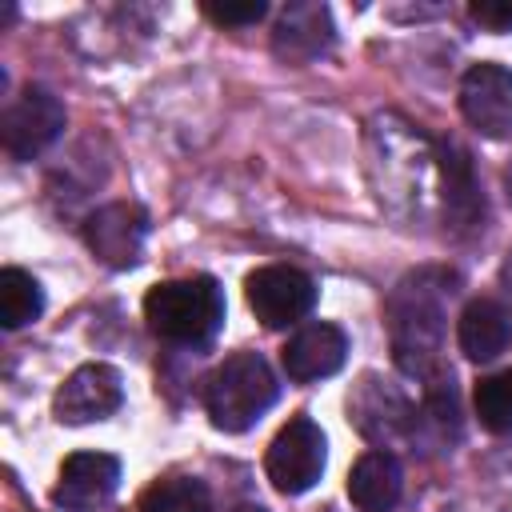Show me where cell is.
<instances>
[{
	"label": "cell",
	"mask_w": 512,
	"mask_h": 512,
	"mask_svg": "<svg viewBox=\"0 0 512 512\" xmlns=\"http://www.w3.org/2000/svg\"><path fill=\"white\" fill-rule=\"evenodd\" d=\"M124 404V380L112 364H80L52 396V412L60 424H92L112 416Z\"/></svg>",
	"instance_id": "10"
},
{
	"label": "cell",
	"mask_w": 512,
	"mask_h": 512,
	"mask_svg": "<svg viewBox=\"0 0 512 512\" xmlns=\"http://www.w3.org/2000/svg\"><path fill=\"white\" fill-rule=\"evenodd\" d=\"M120 488V460L108 452H72L60 464L52 500L68 512H96Z\"/></svg>",
	"instance_id": "12"
},
{
	"label": "cell",
	"mask_w": 512,
	"mask_h": 512,
	"mask_svg": "<svg viewBox=\"0 0 512 512\" xmlns=\"http://www.w3.org/2000/svg\"><path fill=\"white\" fill-rule=\"evenodd\" d=\"M468 16L488 32H512V0H472Z\"/></svg>",
	"instance_id": "21"
},
{
	"label": "cell",
	"mask_w": 512,
	"mask_h": 512,
	"mask_svg": "<svg viewBox=\"0 0 512 512\" xmlns=\"http://www.w3.org/2000/svg\"><path fill=\"white\" fill-rule=\"evenodd\" d=\"M244 296L264 328H288L316 308V280L288 264H264L248 272Z\"/></svg>",
	"instance_id": "5"
},
{
	"label": "cell",
	"mask_w": 512,
	"mask_h": 512,
	"mask_svg": "<svg viewBox=\"0 0 512 512\" xmlns=\"http://www.w3.org/2000/svg\"><path fill=\"white\" fill-rule=\"evenodd\" d=\"M232 512H268V508H260V504H236Z\"/></svg>",
	"instance_id": "23"
},
{
	"label": "cell",
	"mask_w": 512,
	"mask_h": 512,
	"mask_svg": "<svg viewBox=\"0 0 512 512\" xmlns=\"http://www.w3.org/2000/svg\"><path fill=\"white\" fill-rule=\"evenodd\" d=\"M280 396L276 372L260 352L224 356L204 380V412L220 432H248Z\"/></svg>",
	"instance_id": "3"
},
{
	"label": "cell",
	"mask_w": 512,
	"mask_h": 512,
	"mask_svg": "<svg viewBox=\"0 0 512 512\" xmlns=\"http://www.w3.org/2000/svg\"><path fill=\"white\" fill-rule=\"evenodd\" d=\"M444 276L440 272H416L396 284L388 296V332H392V356L400 372L416 380H432L440 368V340H444Z\"/></svg>",
	"instance_id": "1"
},
{
	"label": "cell",
	"mask_w": 512,
	"mask_h": 512,
	"mask_svg": "<svg viewBox=\"0 0 512 512\" xmlns=\"http://www.w3.org/2000/svg\"><path fill=\"white\" fill-rule=\"evenodd\" d=\"M144 320L152 336L180 348H208L224 328V292L212 276H184L148 288Z\"/></svg>",
	"instance_id": "2"
},
{
	"label": "cell",
	"mask_w": 512,
	"mask_h": 512,
	"mask_svg": "<svg viewBox=\"0 0 512 512\" xmlns=\"http://www.w3.org/2000/svg\"><path fill=\"white\" fill-rule=\"evenodd\" d=\"M456 340H460V352L476 364H488L496 360L504 348H508V316L496 300L488 296H476L464 304L460 320H456Z\"/></svg>",
	"instance_id": "16"
},
{
	"label": "cell",
	"mask_w": 512,
	"mask_h": 512,
	"mask_svg": "<svg viewBox=\"0 0 512 512\" xmlns=\"http://www.w3.org/2000/svg\"><path fill=\"white\" fill-rule=\"evenodd\" d=\"M204 16L216 20V24H228V28H244V24H256L268 16V4L264 0H240V4H216L208 0L204 4Z\"/></svg>",
	"instance_id": "20"
},
{
	"label": "cell",
	"mask_w": 512,
	"mask_h": 512,
	"mask_svg": "<svg viewBox=\"0 0 512 512\" xmlns=\"http://www.w3.org/2000/svg\"><path fill=\"white\" fill-rule=\"evenodd\" d=\"M436 160H440V188H444V220L456 232L480 228V220H484V196H480V184H476V172H472L468 152L448 140V144L436 148Z\"/></svg>",
	"instance_id": "14"
},
{
	"label": "cell",
	"mask_w": 512,
	"mask_h": 512,
	"mask_svg": "<svg viewBox=\"0 0 512 512\" xmlns=\"http://www.w3.org/2000/svg\"><path fill=\"white\" fill-rule=\"evenodd\" d=\"M44 312V288L36 284V276H28L24 268H4L0 272V324L8 332L40 320Z\"/></svg>",
	"instance_id": "17"
},
{
	"label": "cell",
	"mask_w": 512,
	"mask_h": 512,
	"mask_svg": "<svg viewBox=\"0 0 512 512\" xmlns=\"http://www.w3.org/2000/svg\"><path fill=\"white\" fill-rule=\"evenodd\" d=\"M336 40V24L328 4H288L272 32V52L284 64H312L320 60Z\"/></svg>",
	"instance_id": "13"
},
{
	"label": "cell",
	"mask_w": 512,
	"mask_h": 512,
	"mask_svg": "<svg viewBox=\"0 0 512 512\" xmlns=\"http://www.w3.org/2000/svg\"><path fill=\"white\" fill-rule=\"evenodd\" d=\"M460 112L488 140L512 136V68L492 60L472 64L460 80Z\"/></svg>",
	"instance_id": "8"
},
{
	"label": "cell",
	"mask_w": 512,
	"mask_h": 512,
	"mask_svg": "<svg viewBox=\"0 0 512 512\" xmlns=\"http://www.w3.org/2000/svg\"><path fill=\"white\" fill-rule=\"evenodd\" d=\"M476 416L488 432H512V368H500L476 384Z\"/></svg>",
	"instance_id": "19"
},
{
	"label": "cell",
	"mask_w": 512,
	"mask_h": 512,
	"mask_svg": "<svg viewBox=\"0 0 512 512\" xmlns=\"http://www.w3.org/2000/svg\"><path fill=\"white\" fill-rule=\"evenodd\" d=\"M508 188H512V168H508Z\"/></svg>",
	"instance_id": "24"
},
{
	"label": "cell",
	"mask_w": 512,
	"mask_h": 512,
	"mask_svg": "<svg viewBox=\"0 0 512 512\" xmlns=\"http://www.w3.org/2000/svg\"><path fill=\"white\" fill-rule=\"evenodd\" d=\"M500 276H504V284H508V292H512V256H508V264H504V272H500Z\"/></svg>",
	"instance_id": "22"
},
{
	"label": "cell",
	"mask_w": 512,
	"mask_h": 512,
	"mask_svg": "<svg viewBox=\"0 0 512 512\" xmlns=\"http://www.w3.org/2000/svg\"><path fill=\"white\" fill-rule=\"evenodd\" d=\"M324 460H328V440H324L320 424L308 416H292L268 444L264 472L276 492L300 496L324 476Z\"/></svg>",
	"instance_id": "4"
},
{
	"label": "cell",
	"mask_w": 512,
	"mask_h": 512,
	"mask_svg": "<svg viewBox=\"0 0 512 512\" xmlns=\"http://www.w3.org/2000/svg\"><path fill=\"white\" fill-rule=\"evenodd\" d=\"M404 492V468L392 452L372 448L348 472V500L360 512H392Z\"/></svg>",
	"instance_id": "15"
},
{
	"label": "cell",
	"mask_w": 512,
	"mask_h": 512,
	"mask_svg": "<svg viewBox=\"0 0 512 512\" xmlns=\"http://www.w3.org/2000/svg\"><path fill=\"white\" fill-rule=\"evenodd\" d=\"M144 240H148V212H144L140 204L116 200V204L96 208V212L84 220V244H88V252H92L100 264L116 268V272L140 264Z\"/></svg>",
	"instance_id": "7"
},
{
	"label": "cell",
	"mask_w": 512,
	"mask_h": 512,
	"mask_svg": "<svg viewBox=\"0 0 512 512\" xmlns=\"http://www.w3.org/2000/svg\"><path fill=\"white\" fill-rule=\"evenodd\" d=\"M344 360H348V336H344V328H336L328 320L300 324L288 336V344L280 348V364H284L288 380H296V384L328 380L344 368Z\"/></svg>",
	"instance_id": "11"
},
{
	"label": "cell",
	"mask_w": 512,
	"mask_h": 512,
	"mask_svg": "<svg viewBox=\"0 0 512 512\" xmlns=\"http://www.w3.org/2000/svg\"><path fill=\"white\" fill-rule=\"evenodd\" d=\"M64 104L60 96H52L48 88L40 84H28L8 108H4V120H0V140H4V152L12 160H32L36 152H44L60 132H64Z\"/></svg>",
	"instance_id": "6"
},
{
	"label": "cell",
	"mask_w": 512,
	"mask_h": 512,
	"mask_svg": "<svg viewBox=\"0 0 512 512\" xmlns=\"http://www.w3.org/2000/svg\"><path fill=\"white\" fill-rule=\"evenodd\" d=\"M348 420L376 444H392V440H404L416 424V408L408 404V396L380 380L376 372H364L360 384L352 388L348 396Z\"/></svg>",
	"instance_id": "9"
},
{
	"label": "cell",
	"mask_w": 512,
	"mask_h": 512,
	"mask_svg": "<svg viewBox=\"0 0 512 512\" xmlns=\"http://www.w3.org/2000/svg\"><path fill=\"white\" fill-rule=\"evenodd\" d=\"M140 512H212V492L196 476H164L144 488Z\"/></svg>",
	"instance_id": "18"
}]
</instances>
